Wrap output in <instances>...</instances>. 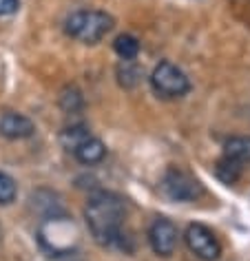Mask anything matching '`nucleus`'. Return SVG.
<instances>
[{"mask_svg":"<svg viewBox=\"0 0 250 261\" xmlns=\"http://www.w3.org/2000/svg\"><path fill=\"white\" fill-rule=\"evenodd\" d=\"M18 7H20V0H0V18L16 14Z\"/></svg>","mask_w":250,"mask_h":261,"instance_id":"nucleus-17","label":"nucleus"},{"mask_svg":"<svg viewBox=\"0 0 250 261\" xmlns=\"http://www.w3.org/2000/svg\"><path fill=\"white\" fill-rule=\"evenodd\" d=\"M36 133V124L22 113H7L0 115V135L7 140H27Z\"/></svg>","mask_w":250,"mask_h":261,"instance_id":"nucleus-8","label":"nucleus"},{"mask_svg":"<svg viewBox=\"0 0 250 261\" xmlns=\"http://www.w3.org/2000/svg\"><path fill=\"white\" fill-rule=\"evenodd\" d=\"M184 244L199 261H217L221 257V244L215 232L204 224H190L184 230Z\"/></svg>","mask_w":250,"mask_h":261,"instance_id":"nucleus-6","label":"nucleus"},{"mask_svg":"<svg viewBox=\"0 0 250 261\" xmlns=\"http://www.w3.org/2000/svg\"><path fill=\"white\" fill-rule=\"evenodd\" d=\"M38 241L51 257H64L80 246V232L73 221L62 213L54 215V217H44L38 228Z\"/></svg>","mask_w":250,"mask_h":261,"instance_id":"nucleus-2","label":"nucleus"},{"mask_svg":"<svg viewBox=\"0 0 250 261\" xmlns=\"http://www.w3.org/2000/svg\"><path fill=\"white\" fill-rule=\"evenodd\" d=\"M113 49L122 60H133V58H137V54H140V40L131 34H122L115 38Z\"/></svg>","mask_w":250,"mask_h":261,"instance_id":"nucleus-13","label":"nucleus"},{"mask_svg":"<svg viewBox=\"0 0 250 261\" xmlns=\"http://www.w3.org/2000/svg\"><path fill=\"white\" fill-rule=\"evenodd\" d=\"M241 171H243L241 164L223 158V155L217 160V164H215V175H217L219 181H223V184H235V181L241 177Z\"/></svg>","mask_w":250,"mask_h":261,"instance_id":"nucleus-12","label":"nucleus"},{"mask_svg":"<svg viewBox=\"0 0 250 261\" xmlns=\"http://www.w3.org/2000/svg\"><path fill=\"white\" fill-rule=\"evenodd\" d=\"M111 29H113V18H111L107 11H100V9L76 11V14H71L67 18V22H64V31H67L73 40H80L84 44L100 42Z\"/></svg>","mask_w":250,"mask_h":261,"instance_id":"nucleus-3","label":"nucleus"},{"mask_svg":"<svg viewBox=\"0 0 250 261\" xmlns=\"http://www.w3.org/2000/svg\"><path fill=\"white\" fill-rule=\"evenodd\" d=\"M146 239H148L151 250L157 257H170L177 248V241H180V230H177V226L170 219L155 217L146 230Z\"/></svg>","mask_w":250,"mask_h":261,"instance_id":"nucleus-7","label":"nucleus"},{"mask_svg":"<svg viewBox=\"0 0 250 261\" xmlns=\"http://www.w3.org/2000/svg\"><path fill=\"white\" fill-rule=\"evenodd\" d=\"M16 195H18V186H16L14 177L0 171V204L3 206L11 204V201L16 199Z\"/></svg>","mask_w":250,"mask_h":261,"instance_id":"nucleus-16","label":"nucleus"},{"mask_svg":"<svg viewBox=\"0 0 250 261\" xmlns=\"http://www.w3.org/2000/svg\"><path fill=\"white\" fill-rule=\"evenodd\" d=\"M58 102H60V109L64 113H78L84 107V97L78 87H64L60 91V100Z\"/></svg>","mask_w":250,"mask_h":261,"instance_id":"nucleus-14","label":"nucleus"},{"mask_svg":"<svg viewBox=\"0 0 250 261\" xmlns=\"http://www.w3.org/2000/svg\"><path fill=\"white\" fill-rule=\"evenodd\" d=\"M151 89L162 100H177L190 91V80L184 71L173 62H160L148 77Z\"/></svg>","mask_w":250,"mask_h":261,"instance_id":"nucleus-4","label":"nucleus"},{"mask_svg":"<svg viewBox=\"0 0 250 261\" xmlns=\"http://www.w3.org/2000/svg\"><path fill=\"white\" fill-rule=\"evenodd\" d=\"M87 138H91L89 126H84V124H71V126H67L60 133V144L67 148L69 153H73Z\"/></svg>","mask_w":250,"mask_h":261,"instance_id":"nucleus-11","label":"nucleus"},{"mask_svg":"<svg viewBox=\"0 0 250 261\" xmlns=\"http://www.w3.org/2000/svg\"><path fill=\"white\" fill-rule=\"evenodd\" d=\"M162 191L173 201H195L204 193V188L199 179L193 177L188 171L180 166H170L162 177Z\"/></svg>","mask_w":250,"mask_h":261,"instance_id":"nucleus-5","label":"nucleus"},{"mask_svg":"<svg viewBox=\"0 0 250 261\" xmlns=\"http://www.w3.org/2000/svg\"><path fill=\"white\" fill-rule=\"evenodd\" d=\"M89 232L100 246H120L124 248V219L127 204L120 195L109 191H97L89 197L84 206Z\"/></svg>","mask_w":250,"mask_h":261,"instance_id":"nucleus-1","label":"nucleus"},{"mask_svg":"<svg viewBox=\"0 0 250 261\" xmlns=\"http://www.w3.org/2000/svg\"><path fill=\"white\" fill-rule=\"evenodd\" d=\"M104 155H107V146H104V142L102 140H97V138H87L82 142L80 146L73 151V158L80 162V164L84 166H93V164H100V162L104 160Z\"/></svg>","mask_w":250,"mask_h":261,"instance_id":"nucleus-9","label":"nucleus"},{"mask_svg":"<svg viewBox=\"0 0 250 261\" xmlns=\"http://www.w3.org/2000/svg\"><path fill=\"white\" fill-rule=\"evenodd\" d=\"M223 158L237 164H250V135H235L223 142Z\"/></svg>","mask_w":250,"mask_h":261,"instance_id":"nucleus-10","label":"nucleus"},{"mask_svg":"<svg viewBox=\"0 0 250 261\" xmlns=\"http://www.w3.org/2000/svg\"><path fill=\"white\" fill-rule=\"evenodd\" d=\"M140 77H142V71L137 69L133 62H131V60H122V64L117 67V82H120L124 89L137 87Z\"/></svg>","mask_w":250,"mask_h":261,"instance_id":"nucleus-15","label":"nucleus"}]
</instances>
